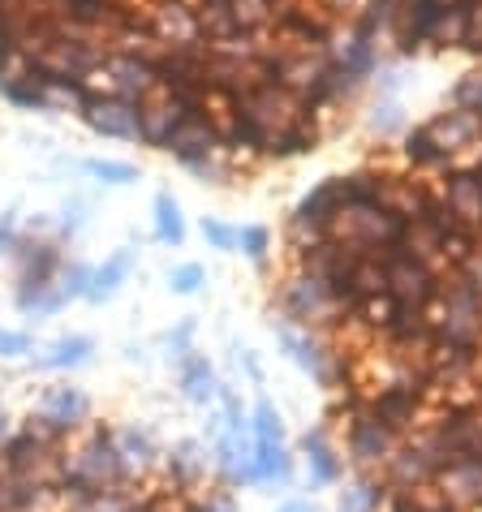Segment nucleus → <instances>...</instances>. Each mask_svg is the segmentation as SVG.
I'll list each match as a JSON object with an SVG mask.
<instances>
[{"mask_svg": "<svg viewBox=\"0 0 482 512\" xmlns=\"http://www.w3.org/2000/svg\"><path fill=\"white\" fill-rule=\"evenodd\" d=\"M237 117H246V121L259 125V130L267 134V147H272L280 134H289L293 125L306 121V104L289 87L272 82V87H259V91L241 95L237 99Z\"/></svg>", "mask_w": 482, "mask_h": 512, "instance_id": "f257e3e1", "label": "nucleus"}, {"mask_svg": "<svg viewBox=\"0 0 482 512\" xmlns=\"http://www.w3.org/2000/svg\"><path fill=\"white\" fill-rule=\"evenodd\" d=\"M384 259H388V297H392V302L427 310L439 297V280L431 272V263L414 259L405 246H388Z\"/></svg>", "mask_w": 482, "mask_h": 512, "instance_id": "f03ea898", "label": "nucleus"}, {"mask_svg": "<svg viewBox=\"0 0 482 512\" xmlns=\"http://www.w3.org/2000/svg\"><path fill=\"white\" fill-rule=\"evenodd\" d=\"M220 147H224V142H220V125H216L211 112H194V117L173 125V134H168V142H164V151L177 155L181 164L203 160V155H216Z\"/></svg>", "mask_w": 482, "mask_h": 512, "instance_id": "7ed1b4c3", "label": "nucleus"}, {"mask_svg": "<svg viewBox=\"0 0 482 512\" xmlns=\"http://www.w3.org/2000/svg\"><path fill=\"white\" fill-rule=\"evenodd\" d=\"M82 121H87L95 134H104V138L143 142V130H138V108L125 104V99H91V108L82 112Z\"/></svg>", "mask_w": 482, "mask_h": 512, "instance_id": "20e7f679", "label": "nucleus"}, {"mask_svg": "<svg viewBox=\"0 0 482 512\" xmlns=\"http://www.w3.org/2000/svg\"><path fill=\"white\" fill-rule=\"evenodd\" d=\"M422 130L431 134V142L439 147V155H457V151H465V147H474V142L482 138V117H474V112H465V108H457V112H439V117L431 121V125H422Z\"/></svg>", "mask_w": 482, "mask_h": 512, "instance_id": "39448f33", "label": "nucleus"}, {"mask_svg": "<svg viewBox=\"0 0 482 512\" xmlns=\"http://www.w3.org/2000/svg\"><path fill=\"white\" fill-rule=\"evenodd\" d=\"M349 457L358 465H375V461L392 457V431L371 414V409L353 414V422H349Z\"/></svg>", "mask_w": 482, "mask_h": 512, "instance_id": "423d86ee", "label": "nucleus"}, {"mask_svg": "<svg viewBox=\"0 0 482 512\" xmlns=\"http://www.w3.org/2000/svg\"><path fill=\"white\" fill-rule=\"evenodd\" d=\"M285 310H289V319H302V323H310V319H323L328 310H336V302H332V293H328V284H323L319 276H293L289 284H285Z\"/></svg>", "mask_w": 482, "mask_h": 512, "instance_id": "0eeeda50", "label": "nucleus"}, {"mask_svg": "<svg viewBox=\"0 0 482 512\" xmlns=\"http://www.w3.org/2000/svg\"><path fill=\"white\" fill-rule=\"evenodd\" d=\"M439 487L452 508H478L482 504V457L470 461H452L448 469H439Z\"/></svg>", "mask_w": 482, "mask_h": 512, "instance_id": "6e6552de", "label": "nucleus"}, {"mask_svg": "<svg viewBox=\"0 0 482 512\" xmlns=\"http://www.w3.org/2000/svg\"><path fill=\"white\" fill-rule=\"evenodd\" d=\"M13 267H18V280L22 284H52V276L61 272V250L56 241H18L13 250Z\"/></svg>", "mask_w": 482, "mask_h": 512, "instance_id": "1a4fd4ad", "label": "nucleus"}, {"mask_svg": "<svg viewBox=\"0 0 482 512\" xmlns=\"http://www.w3.org/2000/svg\"><path fill=\"white\" fill-rule=\"evenodd\" d=\"M444 211L461 224L465 233L482 229V186H478L470 173H457V177L448 181V190H444Z\"/></svg>", "mask_w": 482, "mask_h": 512, "instance_id": "9d476101", "label": "nucleus"}, {"mask_svg": "<svg viewBox=\"0 0 482 512\" xmlns=\"http://www.w3.org/2000/svg\"><path fill=\"white\" fill-rule=\"evenodd\" d=\"M418 401H422V388H379V396L366 409L396 435V431H405V426H414Z\"/></svg>", "mask_w": 482, "mask_h": 512, "instance_id": "9b49d317", "label": "nucleus"}, {"mask_svg": "<svg viewBox=\"0 0 482 512\" xmlns=\"http://www.w3.org/2000/svg\"><path fill=\"white\" fill-rule=\"evenodd\" d=\"M87 414H91V401L78 388H48L44 396H39V418L52 422V426H61V431L78 426Z\"/></svg>", "mask_w": 482, "mask_h": 512, "instance_id": "f8f14e48", "label": "nucleus"}, {"mask_svg": "<svg viewBox=\"0 0 482 512\" xmlns=\"http://www.w3.org/2000/svg\"><path fill=\"white\" fill-rule=\"evenodd\" d=\"M130 267H134V250H117L112 259L99 267V272H91V284H87V302H95V306H104V302H112V297L121 293V284H125V276H130Z\"/></svg>", "mask_w": 482, "mask_h": 512, "instance_id": "ddd939ff", "label": "nucleus"}, {"mask_svg": "<svg viewBox=\"0 0 482 512\" xmlns=\"http://www.w3.org/2000/svg\"><path fill=\"white\" fill-rule=\"evenodd\" d=\"M91 340L87 336H65V340H56L52 349H44L35 358V371H65V366H82L91 358Z\"/></svg>", "mask_w": 482, "mask_h": 512, "instance_id": "4468645a", "label": "nucleus"}, {"mask_svg": "<svg viewBox=\"0 0 482 512\" xmlns=\"http://www.w3.org/2000/svg\"><path fill=\"white\" fill-rule=\"evenodd\" d=\"M181 392H186V401H194V405H207L211 396H216V375H211L207 358L190 353V358L181 362Z\"/></svg>", "mask_w": 482, "mask_h": 512, "instance_id": "2eb2a0df", "label": "nucleus"}, {"mask_svg": "<svg viewBox=\"0 0 482 512\" xmlns=\"http://www.w3.org/2000/svg\"><path fill=\"white\" fill-rule=\"evenodd\" d=\"M250 461H254V482H285L293 469L285 444H254Z\"/></svg>", "mask_w": 482, "mask_h": 512, "instance_id": "dca6fc26", "label": "nucleus"}, {"mask_svg": "<svg viewBox=\"0 0 482 512\" xmlns=\"http://www.w3.org/2000/svg\"><path fill=\"white\" fill-rule=\"evenodd\" d=\"M302 448L310 457V478H315V482H336L340 478V461H336V452L328 448V435H323V431H310L302 439Z\"/></svg>", "mask_w": 482, "mask_h": 512, "instance_id": "f3484780", "label": "nucleus"}, {"mask_svg": "<svg viewBox=\"0 0 482 512\" xmlns=\"http://www.w3.org/2000/svg\"><path fill=\"white\" fill-rule=\"evenodd\" d=\"M155 237L164 246H181L186 241V220H181V207L173 194H155Z\"/></svg>", "mask_w": 482, "mask_h": 512, "instance_id": "a211bd4d", "label": "nucleus"}, {"mask_svg": "<svg viewBox=\"0 0 482 512\" xmlns=\"http://www.w3.org/2000/svg\"><path fill=\"white\" fill-rule=\"evenodd\" d=\"M91 91L87 87H82V82H48V87H44V108H61V112H78V117H82V112H87L91 108Z\"/></svg>", "mask_w": 482, "mask_h": 512, "instance_id": "6ab92c4d", "label": "nucleus"}, {"mask_svg": "<svg viewBox=\"0 0 482 512\" xmlns=\"http://www.w3.org/2000/svg\"><path fill=\"white\" fill-rule=\"evenodd\" d=\"M65 306V297L52 289V284H22L18 289V310L22 315H35V319H48Z\"/></svg>", "mask_w": 482, "mask_h": 512, "instance_id": "aec40b11", "label": "nucleus"}, {"mask_svg": "<svg viewBox=\"0 0 482 512\" xmlns=\"http://www.w3.org/2000/svg\"><path fill=\"white\" fill-rule=\"evenodd\" d=\"M280 340H285V349L293 353V362L302 366V371L319 375V379H328V366H323V353H319L315 340L302 336V332H293V327H280Z\"/></svg>", "mask_w": 482, "mask_h": 512, "instance_id": "412c9836", "label": "nucleus"}, {"mask_svg": "<svg viewBox=\"0 0 482 512\" xmlns=\"http://www.w3.org/2000/svg\"><path fill=\"white\" fill-rule=\"evenodd\" d=\"M112 444H117V452H121V461H125V465H147V461L155 457L151 435H147V431H134V426H125V431L112 439Z\"/></svg>", "mask_w": 482, "mask_h": 512, "instance_id": "4be33fe9", "label": "nucleus"}, {"mask_svg": "<svg viewBox=\"0 0 482 512\" xmlns=\"http://www.w3.org/2000/svg\"><path fill=\"white\" fill-rule=\"evenodd\" d=\"M82 168H87L91 177L108 181V186H134V181H138V168L134 164H121V160H87Z\"/></svg>", "mask_w": 482, "mask_h": 512, "instance_id": "5701e85b", "label": "nucleus"}, {"mask_svg": "<svg viewBox=\"0 0 482 512\" xmlns=\"http://www.w3.org/2000/svg\"><path fill=\"white\" fill-rule=\"evenodd\" d=\"M254 444H285V426H280V414L267 401L254 409Z\"/></svg>", "mask_w": 482, "mask_h": 512, "instance_id": "b1692460", "label": "nucleus"}, {"mask_svg": "<svg viewBox=\"0 0 482 512\" xmlns=\"http://www.w3.org/2000/svg\"><path fill=\"white\" fill-rule=\"evenodd\" d=\"M229 5H233V18L246 26V31L263 26L267 18H276V0H229Z\"/></svg>", "mask_w": 482, "mask_h": 512, "instance_id": "393cba45", "label": "nucleus"}, {"mask_svg": "<svg viewBox=\"0 0 482 512\" xmlns=\"http://www.w3.org/2000/svg\"><path fill=\"white\" fill-rule=\"evenodd\" d=\"M87 284H91V267L69 263V267H61V284H56V293H61L65 302H74V297H87Z\"/></svg>", "mask_w": 482, "mask_h": 512, "instance_id": "a878e982", "label": "nucleus"}, {"mask_svg": "<svg viewBox=\"0 0 482 512\" xmlns=\"http://www.w3.org/2000/svg\"><path fill=\"white\" fill-rule=\"evenodd\" d=\"M379 500H384V491H375L371 482H358V487H349L340 495V512H371Z\"/></svg>", "mask_w": 482, "mask_h": 512, "instance_id": "bb28decb", "label": "nucleus"}, {"mask_svg": "<svg viewBox=\"0 0 482 512\" xmlns=\"http://www.w3.org/2000/svg\"><path fill=\"white\" fill-rule=\"evenodd\" d=\"M405 155H409L414 164H444V155H439V147L431 142L427 130H414V134L405 138Z\"/></svg>", "mask_w": 482, "mask_h": 512, "instance_id": "cd10ccee", "label": "nucleus"}, {"mask_svg": "<svg viewBox=\"0 0 482 512\" xmlns=\"http://www.w3.org/2000/svg\"><path fill=\"white\" fill-rule=\"evenodd\" d=\"M168 284H173V293H198L207 284V272L198 263H181V267H173V276H168Z\"/></svg>", "mask_w": 482, "mask_h": 512, "instance_id": "c85d7f7f", "label": "nucleus"}, {"mask_svg": "<svg viewBox=\"0 0 482 512\" xmlns=\"http://www.w3.org/2000/svg\"><path fill=\"white\" fill-rule=\"evenodd\" d=\"M457 108H465V112H474V117H482V74H470L465 82H457Z\"/></svg>", "mask_w": 482, "mask_h": 512, "instance_id": "c756f323", "label": "nucleus"}, {"mask_svg": "<svg viewBox=\"0 0 482 512\" xmlns=\"http://www.w3.org/2000/svg\"><path fill=\"white\" fill-rule=\"evenodd\" d=\"M82 224H87V203H82V198H74V203H65L61 220H56V237H74Z\"/></svg>", "mask_w": 482, "mask_h": 512, "instance_id": "7c9ffc66", "label": "nucleus"}, {"mask_svg": "<svg viewBox=\"0 0 482 512\" xmlns=\"http://www.w3.org/2000/svg\"><path fill=\"white\" fill-rule=\"evenodd\" d=\"M203 237H207L216 250H237L241 229H229V224H220V220H203Z\"/></svg>", "mask_w": 482, "mask_h": 512, "instance_id": "2f4dec72", "label": "nucleus"}, {"mask_svg": "<svg viewBox=\"0 0 482 512\" xmlns=\"http://www.w3.org/2000/svg\"><path fill=\"white\" fill-rule=\"evenodd\" d=\"M22 241V229H18V211H9V216H0V254L13 259V250H18Z\"/></svg>", "mask_w": 482, "mask_h": 512, "instance_id": "473e14b6", "label": "nucleus"}, {"mask_svg": "<svg viewBox=\"0 0 482 512\" xmlns=\"http://www.w3.org/2000/svg\"><path fill=\"white\" fill-rule=\"evenodd\" d=\"M237 246L246 250V259H254V263H263V254H267V229H241V237H237Z\"/></svg>", "mask_w": 482, "mask_h": 512, "instance_id": "72a5a7b5", "label": "nucleus"}, {"mask_svg": "<svg viewBox=\"0 0 482 512\" xmlns=\"http://www.w3.org/2000/svg\"><path fill=\"white\" fill-rule=\"evenodd\" d=\"M26 353H31V336L0 327V358H26Z\"/></svg>", "mask_w": 482, "mask_h": 512, "instance_id": "f704fd0d", "label": "nucleus"}, {"mask_svg": "<svg viewBox=\"0 0 482 512\" xmlns=\"http://www.w3.org/2000/svg\"><path fill=\"white\" fill-rule=\"evenodd\" d=\"M173 465L181 469V474H198V469H203V457H198V444H177Z\"/></svg>", "mask_w": 482, "mask_h": 512, "instance_id": "c9c22d12", "label": "nucleus"}, {"mask_svg": "<svg viewBox=\"0 0 482 512\" xmlns=\"http://www.w3.org/2000/svg\"><path fill=\"white\" fill-rule=\"evenodd\" d=\"M190 336H194V323H181L173 336H168V349H173V358L177 362H186L190 358Z\"/></svg>", "mask_w": 482, "mask_h": 512, "instance_id": "e433bc0d", "label": "nucleus"}, {"mask_svg": "<svg viewBox=\"0 0 482 512\" xmlns=\"http://www.w3.org/2000/svg\"><path fill=\"white\" fill-rule=\"evenodd\" d=\"M9 439H13V426H9L5 414H0V444H9Z\"/></svg>", "mask_w": 482, "mask_h": 512, "instance_id": "4c0bfd02", "label": "nucleus"}, {"mask_svg": "<svg viewBox=\"0 0 482 512\" xmlns=\"http://www.w3.org/2000/svg\"><path fill=\"white\" fill-rule=\"evenodd\" d=\"M323 9H332V13L336 9H349V0H323Z\"/></svg>", "mask_w": 482, "mask_h": 512, "instance_id": "58836bf2", "label": "nucleus"}, {"mask_svg": "<svg viewBox=\"0 0 482 512\" xmlns=\"http://www.w3.org/2000/svg\"><path fill=\"white\" fill-rule=\"evenodd\" d=\"M280 512H315V508H310V504H285Z\"/></svg>", "mask_w": 482, "mask_h": 512, "instance_id": "ea45409f", "label": "nucleus"}]
</instances>
